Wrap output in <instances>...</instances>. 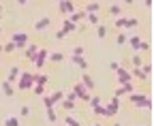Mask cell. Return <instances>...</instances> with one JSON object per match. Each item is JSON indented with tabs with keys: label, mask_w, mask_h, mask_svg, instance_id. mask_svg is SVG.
I'll return each instance as SVG.
<instances>
[{
	"label": "cell",
	"mask_w": 154,
	"mask_h": 126,
	"mask_svg": "<svg viewBox=\"0 0 154 126\" xmlns=\"http://www.w3.org/2000/svg\"><path fill=\"white\" fill-rule=\"evenodd\" d=\"M17 90H22V92H28V90H32L34 86V73L32 70H22V75H19L17 79Z\"/></svg>",
	"instance_id": "cell-1"
},
{
	"label": "cell",
	"mask_w": 154,
	"mask_h": 126,
	"mask_svg": "<svg viewBox=\"0 0 154 126\" xmlns=\"http://www.w3.org/2000/svg\"><path fill=\"white\" fill-rule=\"evenodd\" d=\"M109 13H111L113 17H116V15H120V7H116V4H111V7H109Z\"/></svg>",
	"instance_id": "cell-39"
},
{
	"label": "cell",
	"mask_w": 154,
	"mask_h": 126,
	"mask_svg": "<svg viewBox=\"0 0 154 126\" xmlns=\"http://www.w3.org/2000/svg\"><path fill=\"white\" fill-rule=\"evenodd\" d=\"M19 75H22V68H19V66H13V68L9 70V75H7V81H11V83L15 86L17 79H19Z\"/></svg>",
	"instance_id": "cell-11"
},
{
	"label": "cell",
	"mask_w": 154,
	"mask_h": 126,
	"mask_svg": "<svg viewBox=\"0 0 154 126\" xmlns=\"http://www.w3.org/2000/svg\"><path fill=\"white\" fill-rule=\"evenodd\" d=\"M32 92H34L36 96H43V94H45V86H43V83H34V86H32Z\"/></svg>",
	"instance_id": "cell-25"
},
{
	"label": "cell",
	"mask_w": 154,
	"mask_h": 126,
	"mask_svg": "<svg viewBox=\"0 0 154 126\" xmlns=\"http://www.w3.org/2000/svg\"><path fill=\"white\" fill-rule=\"evenodd\" d=\"M43 105H45V109H51V107L56 105L54 96H51V94H49V96H45V94H43Z\"/></svg>",
	"instance_id": "cell-27"
},
{
	"label": "cell",
	"mask_w": 154,
	"mask_h": 126,
	"mask_svg": "<svg viewBox=\"0 0 154 126\" xmlns=\"http://www.w3.org/2000/svg\"><path fill=\"white\" fill-rule=\"evenodd\" d=\"M101 103V96H90V105L94 107V105H99Z\"/></svg>",
	"instance_id": "cell-42"
},
{
	"label": "cell",
	"mask_w": 154,
	"mask_h": 126,
	"mask_svg": "<svg viewBox=\"0 0 154 126\" xmlns=\"http://www.w3.org/2000/svg\"><path fill=\"white\" fill-rule=\"evenodd\" d=\"M62 30L69 34V32H77V24H73V22H69L66 20V17H64V20H62Z\"/></svg>",
	"instance_id": "cell-15"
},
{
	"label": "cell",
	"mask_w": 154,
	"mask_h": 126,
	"mask_svg": "<svg viewBox=\"0 0 154 126\" xmlns=\"http://www.w3.org/2000/svg\"><path fill=\"white\" fill-rule=\"evenodd\" d=\"M84 11H86V13H99V11H101V4H99V2H90Z\"/></svg>",
	"instance_id": "cell-26"
},
{
	"label": "cell",
	"mask_w": 154,
	"mask_h": 126,
	"mask_svg": "<svg viewBox=\"0 0 154 126\" xmlns=\"http://www.w3.org/2000/svg\"><path fill=\"white\" fill-rule=\"evenodd\" d=\"M0 51H2V45H0Z\"/></svg>",
	"instance_id": "cell-46"
},
{
	"label": "cell",
	"mask_w": 154,
	"mask_h": 126,
	"mask_svg": "<svg viewBox=\"0 0 154 126\" xmlns=\"http://www.w3.org/2000/svg\"><path fill=\"white\" fill-rule=\"evenodd\" d=\"M71 60H73L77 66H79L82 70H86V68H88V62L84 60V56H71Z\"/></svg>",
	"instance_id": "cell-18"
},
{
	"label": "cell",
	"mask_w": 154,
	"mask_h": 126,
	"mask_svg": "<svg viewBox=\"0 0 154 126\" xmlns=\"http://www.w3.org/2000/svg\"><path fill=\"white\" fill-rule=\"evenodd\" d=\"M19 113H22L24 118H28V116H30V107H28V105H24V107H22V111H19Z\"/></svg>",
	"instance_id": "cell-40"
},
{
	"label": "cell",
	"mask_w": 154,
	"mask_h": 126,
	"mask_svg": "<svg viewBox=\"0 0 154 126\" xmlns=\"http://www.w3.org/2000/svg\"><path fill=\"white\" fill-rule=\"evenodd\" d=\"M73 11H77L73 0H60V4H58V13H60L62 17H69Z\"/></svg>",
	"instance_id": "cell-3"
},
{
	"label": "cell",
	"mask_w": 154,
	"mask_h": 126,
	"mask_svg": "<svg viewBox=\"0 0 154 126\" xmlns=\"http://www.w3.org/2000/svg\"><path fill=\"white\" fill-rule=\"evenodd\" d=\"M124 2H126V4H133V0H124Z\"/></svg>",
	"instance_id": "cell-45"
},
{
	"label": "cell",
	"mask_w": 154,
	"mask_h": 126,
	"mask_svg": "<svg viewBox=\"0 0 154 126\" xmlns=\"http://www.w3.org/2000/svg\"><path fill=\"white\" fill-rule=\"evenodd\" d=\"M47 81H49V75H47V73H34V83L47 86Z\"/></svg>",
	"instance_id": "cell-19"
},
{
	"label": "cell",
	"mask_w": 154,
	"mask_h": 126,
	"mask_svg": "<svg viewBox=\"0 0 154 126\" xmlns=\"http://www.w3.org/2000/svg\"><path fill=\"white\" fill-rule=\"evenodd\" d=\"M96 37H99V39H105V37H107V28L99 24V26H96Z\"/></svg>",
	"instance_id": "cell-28"
},
{
	"label": "cell",
	"mask_w": 154,
	"mask_h": 126,
	"mask_svg": "<svg viewBox=\"0 0 154 126\" xmlns=\"http://www.w3.org/2000/svg\"><path fill=\"white\" fill-rule=\"evenodd\" d=\"M128 100H131V105H135V107H139V109H152V98L150 96H146V94H128Z\"/></svg>",
	"instance_id": "cell-2"
},
{
	"label": "cell",
	"mask_w": 154,
	"mask_h": 126,
	"mask_svg": "<svg viewBox=\"0 0 154 126\" xmlns=\"http://www.w3.org/2000/svg\"><path fill=\"white\" fill-rule=\"evenodd\" d=\"M73 94H75L77 98H79V100H90V92L86 90V86H84L82 81L73 86Z\"/></svg>",
	"instance_id": "cell-5"
},
{
	"label": "cell",
	"mask_w": 154,
	"mask_h": 126,
	"mask_svg": "<svg viewBox=\"0 0 154 126\" xmlns=\"http://www.w3.org/2000/svg\"><path fill=\"white\" fill-rule=\"evenodd\" d=\"M66 56H64V53L62 51H54V53H49V58L47 60H51V62H62Z\"/></svg>",
	"instance_id": "cell-22"
},
{
	"label": "cell",
	"mask_w": 154,
	"mask_h": 126,
	"mask_svg": "<svg viewBox=\"0 0 154 126\" xmlns=\"http://www.w3.org/2000/svg\"><path fill=\"white\" fill-rule=\"evenodd\" d=\"M47 58H49V51H45V49H38V51H36V56H34V60H32V64H34L38 70H41V68L45 66Z\"/></svg>",
	"instance_id": "cell-4"
},
{
	"label": "cell",
	"mask_w": 154,
	"mask_h": 126,
	"mask_svg": "<svg viewBox=\"0 0 154 126\" xmlns=\"http://www.w3.org/2000/svg\"><path fill=\"white\" fill-rule=\"evenodd\" d=\"M118 109H120V100H118V96H113L107 105H105V111H107V118H113L116 113H118Z\"/></svg>",
	"instance_id": "cell-7"
},
{
	"label": "cell",
	"mask_w": 154,
	"mask_h": 126,
	"mask_svg": "<svg viewBox=\"0 0 154 126\" xmlns=\"http://www.w3.org/2000/svg\"><path fill=\"white\" fill-rule=\"evenodd\" d=\"M28 2H30V0H17V4H19V7H24V4H28Z\"/></svg>",
	"instance_id": "cell-43"
},
{
	"label": "cell",
	"mask_w": 154,
	"mask_h": 126,
	"mask_svg": "<svg viewBox=\"0 0 154 126\" xmlns=\"http://www.w3.org/2000/svg\"><path fill=\"white\" fill-rule=\"evenodd\" d=\"M24 49H26V53H24V58L32 62V60H34V56H36V51H38V47H36V45L32 43V45H26Z\"/></svg>",
	"instance_id": "cell-12"
},
{
	"label": "cell",
	"mask_w": 154,
	"mask_h": 126,
	"mask_svg": "<svg viewBox=\"0 0 154 126\" xmlns=\"http://www.w3.org/2000/svg\"><path fill=\"white\" fill-rule=\"evenodd\" d=\"M58 2H60V0H58Z\"/></svg>",
	"instance_id": "cell-47"
},
{
	"label": "cell",
	"mask_w": 154,
	"mask_h": 126,
	"mask_svg": "<svg viewBox=\"0 0 154 126\" xmlns=\"http://www.w3.org/2000/svg\"><path fill=\"white\" fill-rule=\"evenodd\" d=\"M139 68H141V70H143V73H146V75L150 77V73H152V64H150V62H148V64H141Z\"/></svg>",
	"instance_id": "cell-35"
},
{
	"label": "cell",
	"mask_w": 154,
	"mask_h": 126,
	"mask_svg": "<svg viewBox=\"0 0 154 126\" xmlns=\"http://www.w3.org/2000/svg\"><path fill=\"white\" fill-rule=\"evenodd\" d=\"M143 4H146V7L150 9V7H152V0H143Z\"/></svg>",
	"instance_id": "cell-44"
},
{
	"label": "cell",
	"mask_w": 154,
	"mask_h": 126,
	"mask_svg": "<svg viewBox=\"0 0 154 126\" xmlns=\"http://www.w3.org/2000/svg\"><path fill=\"white\" fill-rule=\"evenodd\" d=\"M133 92V81H124V83H120V88H116V92H113V96H122V94H131Z\"/></svg>",
	"instance_id": "cell-9"
},
{
	"label": "cell",
	"mask_w": 154,
	"mask_h": 126,
	"mask_svg": "<svg viewBox=\"0 0 154 126\" xmlns=\"http://www.w3.org/2000/svg\"><path fill=\"white\" fill-rule=\"evenodd\" d=\"M131 60H133V66H141V64H143V62H141V58L137 56V53H133V58H131Z\"/></svg>",
	"instance_id": "cell-36"
},
{
	"label": "cell",
	"mask_w": 154,
	"mask_h": 126,
	"mask_svg": "<svg viewBox=\"0 0 154 126\" xmlns=\"http://www.w3.org/2000/svg\"><path fill=\"white\" fill-rule=\"evenodd\" d=\"M17 49V45L13 43V41H9L7 45H2V51H7V53H11V51H15Z\"/></svg>",
	"instance_id": "cell-30"
},
{
	"label": "cell",
	"mask_w": 154,
	"mask_h": 126,
	"mask_svg": "<svg viewBox=\"0 0 154 126\" xmlns=\"http://www.w3.org/2000/svg\"><path fill=\"white\" fill-rule=\"evenodd\" d=\"M2 124H5V126H17V124H19V120H17V118H7Z\"/></svg>",
	"instance_id": "cell-34"
},
{
	"label": "cell",
	"mask_w": 154,
	"mask_h": 126,
	"mask_svg": "<svg viewBox=\"0 0 154 126\" xmlns=\"http://www.w3.org/2000/svg\"><path fill=\"white\" fill-rule=\"evenodd\" d=\"M54 37H56V39H58V41H62V39H66V32H64V30H62V28H60V30H58V32H56V34H54Z\"/></svg>",
	"instance_id": "cell-37"
},
{
	"label": "cell",
	"mask_w": 154,
	"mask_h": 126,
	"mask_svg": "<svg viewBox=\"0 0 154 126\" xmlns=\"http://www.w3.org/2000/svg\"><path fill=\"white\" fill-rule=\"evenodd\" d=\"M139 51H150V43H139Z\"/></svg>",
	"instance_id": "cell-41"
},
{
	"label": "cell",
	"mask_w": 154,
	"mask_h": 126,
	"mask_svg": "<svg viewBox=\"0 0 154 126\" xmlns=\"http://www.w3.org/2000/svg\"><path fill=\"white\" fill-rule=\"evenodd\" d=\"M2 92H5V96H13L15 94V88H13V83L11 81H2Z\"/></svg>",
	"instance_id": "cell-16"
},
{
	"label": "cell",
	"mask_w": 154,
	"mask_h": 126,
	"mask_svg": "<svg viewBox=\"0 0 154 126\" xmlns=\"http://www.w3.org/2000/svg\"><path fill=\"white\" fill-rule=\"evenodd\" d=\"M92 111H94V116H103V118H107V111H105V105H94L92 107Z\"/></svg>",
	"instance_id": "cell-24"
},
{
	"label": "cell",
	"mask_w": 154,
	"mask_h": 126,
	"mask_svg": "<svg viewBox=\"0 0 154 126\" xmlns=\"http://www.w3.org/2000/svg\"><path fill=\"white\" fill-rule=\"evenodd\" d=\"M73 56H84V47H82V45L73 47Z\"/></svg>",
	"instance_id": "cell-38"
},
{
	"label": "cell",
	"mask_w": 154,
	"mask_h": 126,
	"mask_svg": "<svg viewBox=\"0 0 154 126\" xmlns=\"http://www.w3.org/2000/svg\"><path fill=\"white\" fill-rule=\"evenodd\" d=\"M116 75H118V83H124V81H133V75L126 66H118L116 68Z\"/></svg>",
	"instance_id": "cell-8"
},
{
	"label": "cell",
	"mask_w": 154,
	"mask_h": 126,
	"mask_svg": "<svg viewBox=\"0 0 154 126\" xmlns=\"http://www.w3.org/2000/svg\"><path fill=\"white\" fill-rule=\"evenodd\" d=\"M66 20L79 26V22H84V20H86V11H73V13H71V15L66 17Z\"/></svg>",
	"instance_id": "cell-10"
},
{
	"label": "cell",
	"mask_w": 154,
	"mask_h": 126,
	"mask_svg": "<svg viewBox=\"0 0 154 126\" xmlns=\"http://www.w3.org/2000/svg\"><path fill=\"white\" fill-rule=\"evenodd\" d=\"M126 39H128V34H124V32H120V34H118V37H116V43H118V45H124V43H126Z\"/></svg>",
	"instance_id": "cell-32"
},
{
	"label": "cell",
	"mask_w": 154,
	"mask_h": 126,
	"mask_svg": "<svg viewBox=\"0 0 154 126\" xmlns=\"http://www.w3.org/2000/svg\"><path fill=\"white\" fill-rule=\"evenodd\" d=\"M131 75H133V77H137V79H148V75L143 73V70H141L139 66H133V70H131Z\"/></svg>",
	"instance_id": "cell-23"
},
{
	"label": "cell",
	"mask_w": 154,
	"mask_h": 126,
	"mask_svg": "<svg viewBox=\"0 0 154 126\" xmlns=\"http://www.w3.org/2000/svg\"><path fill=\"white\" fill-rule=\"evenodd\" d=\"M82 83L86 86V90H88V92H92V90L96 88V86H94V81H92V77H88V75H84V77H82Z\"/></svg>",
	"instance_id": "cell-20"
},
{
	"label": "cell",
	"mask_w": 154,
	"mask_h": 126,
	"mask_svg": "<svg viewBox=\"0 0 154 126\" xmlns=\"http://www.w3.org/2000/svg\"><path fill=\"white\" fill-rule=\"evenodd\" d=\"M11 41L17 45V49H24L28 45V34L26 32H15V34H11Z\"/></svg>",
	"instance_id": "cell-6"
},
{
	"label": "cell",
	"mask_w": 154,
	"mask_h": 126,
	"mask_svg": "<svg viewBox=\"0 0 154 126\" xmlns=\"http://www.w3.org/2000/svg\"><path fill=\"white\" fill-rule=\"evenodd\" d=\"M86 22L90 26H99L101 24V17H99V13H86Z\"/></svg>",
	"instance_id": "cell-14"
},
{
	"label": "cell",
	"mask_w": 154,
	"mask_h": 126,
	"mask_svg": "<svg viewBox=\"0 0 154 126\" xmlns=\"http://www.w3.org/2000/svg\"><path fill=\"white\" fill-rule=\"evenodd\" d=\"M45 113H47V120H49V122H56V120H58V116H56V111H54V107H51V109H45Z\"/></svg>",
	"instance_id": "cell-33"
},
{
	"label": "cell",
	"mask_w": 154,
	"mask_h": 126,
	"mask_svg": "<svg viewBox=\"0 0 154 126\" xmlns=\"http://www.w3.org/2000/svg\"><path fill=\"white\" fill-rule=\"evenodd\" d=\"M137 24H139V22L135 20V17H126V20H124V28H135Z\"/></svg>",
	"instance_id": "cell-29"
},
{
	"label": "cell",
	"mask_w": 154,
	"mask_h": 126,
	"mask_svg": "<svg viewBox=\"0 0 154 126\" xmlns=\"http://www.w3.org/2000/svg\"><path fill=\"white\" fill-rule=\"evenodd\" d=\"M49 24H51V20H49V17H41L38 22H34V30H36V32H41V30L49 28Z\"/></svg>",
	"instance_id": "cell-13"
},
{
	"label": "cell",
	"mask_w": 154,
	"mask_h": 126,
	"mask_svg": "<svg viewBox=\"0 0 154 126\" xmlns=\"http://www.w3.org/2000/svg\"><path fill=\"white\" fill-rule=\"evenodd\" d=\"M60 103H62V109H66V111H73L75 107H77V105H75V100H71V98H62Z\"/></svg>",
	"instance_id": "cell-21"
},
{
	"label": "cell",
	"mask_w": 154,
	"mask_h": 126,
	"mask_svg": "<svg viewBox=\"0 0 154 126\" xmlns=\"http://www.w3.org/2000/svg\"><path fill=\"white\" fill-rule=\"evenodd\" d=\"M126 43H131V47H133L135 51H139V43H141V39L137 37V34H131V37L126 39Z\"/></svg>",
	"instance_id": "cell-17"
},
{
	"label": "cell",
	"mask_w": 154,
	"mask_h": 126,
	"mask_svg": "<svg viewBox=\"0 0 154 126\" xmlns=\"http://www.w3.org/2000/svg\"><path fill=\"white\" fill-rule=\"evenodd\" d=\"M62 122H64V124H69V126H79V122H77V120H75L73 116H66V118H64Z\"/></svg>",
	"instance_id": "cell-31"
}]
</instances>
